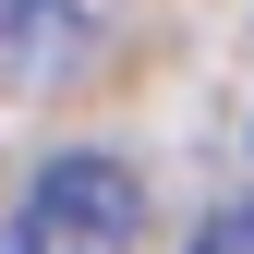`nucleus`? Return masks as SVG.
I'll use <instances>...</instances> for the list:
<instances>
[{"instance_id": "f257e3e1", "label": "nucleus", "mask_w": 254, "mask_h": 254, "mask_svg": "<svg viewBox=\"0 0 254 254\" xmlns=\"http://www.w3.org/2000/svg\"><path fill=\"white\" fill-rule=\"evenodd\" d=\"M133 230H145V182L121 170V157H49V170L24 182L0 254H121Z\"/></svg>"}, {"instance_id": "f03ea898", "label": "nucleus", "mask_w": 254, "mask_h": 254, "mask_svg": "<svg viewBox=\"0 0 254 254\" xmlns=\"http://www.w3.org/2000/svg\"><path fill=\"white\" fill-rule=\"evenodd\" d=\"M206 254H254V206H230V218H218V230H206Z\"/></svg>"}]
</instances>
